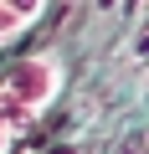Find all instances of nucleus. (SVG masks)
I'll use <instances>...</instances> for the list:
<instances>
[{
  "mask_svg": "<svg viewBox=\"0 0 149 154\" xmlns=\"http://www.w3.org/2000/svg\"><path fill=\"white\" fill-rule=\"evenodd\" d=\"M26 118H31V113H26L21 103H11L5 93H0V154H5V149H11V139H16V128H21Z\"/></svg>",
  "mask_w": 149,
  "mask_h": 154,
  "instance_id": "obj_3",
  "label": "nucleus"
},
{
  "mask_svg": "<svg viewBox=\"0 0 149 154\" xmlns=\"http://www.w3.org/2000/svg\"><path fill=\"white\" fill-rule=\"evenodd\" d=\"M57 88H62V67H57V57H51V51H46V57L21 62L5 82H0V93H5L11 103H21L26 113H41V108L57 98Z\"/></svg>",
  "mask_w": 149,
  "mask_h": 154,
  "instance_id": "obj_1",
  "label": "nucleus"
},
{
  "mask_svg": "<svg viewBox=\"0 0 149 154\" xmlns=\"http://www.w3.org/2000/svg\"><path fill=\"white\" fill-rule=\"evenodd\" d=\"M41 5H46V0H0V46H5L26 21H36Z\"/></svg>",
  "mask_w": 149,
  "mask_h": 154,
  "instance_id": "obj_2",
  "label": "nucleus"
}]
</instances>
